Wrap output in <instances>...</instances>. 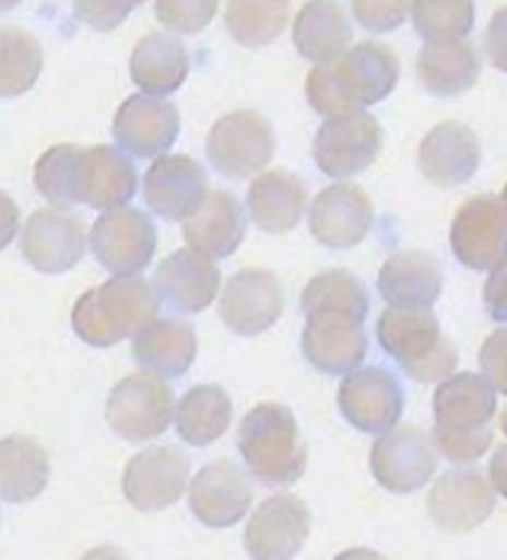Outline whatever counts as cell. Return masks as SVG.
<instances>
[{"mask_svg": "<svg viewBox=\"0 0 507 560\" xmlns=\"http://www.w3.org/2000/svg\"><path fill=\"white\" fill-rule=\"evenodd\" d=\"M225 26L244 48H264L288 26V5L285 0H231L225 9Z\"/></svg>", "mask_w": 507, "mask_h": 560, "instance_id": "cell-36", "label": "cell"}, {"mask_svg": "<svg viewBox=\"0 0 507 560\" xmlns=\"http://www.w3.org/2000/svg\"><path fill=\"white\" fill-rule=\"evenodd\" d=\"M191 462L176 445H152L126 464L123 495L137 511L152 513L176 505L186 492Z\"/></svg>", "mask_w": 507, "mask_h": 560, "instance_id": "cell-13", "label": "cell"}, {"mask_svg": "<svg viewBox=\"0 0 507 560\" xmlns=\"http://www.w3.org/2000/svg\"><path fill=\"white\" fill-rule=\"evenodd\" d=\"M275 155V129L257 110H233L217 118L207 137V158L225 178H249Z\"/></svg>", "mask_w": 507, "mask_h": 560, "instance_id": "cell-6", "label": "cell"}, {"mask_svg": "<svg viewBox=\"0 0 507 560\" xmlns=\"http://www.w3.org/2000/svg\"><path fill=\"white\" fill-rule=\"evenodd\" d=\"M207 173L189 155H160L144 176V199L155 215L186 220L204 202Z\"/></svg>", "mask_w": 507, "mask_h": 560, "instance_id": "cell-21", "label": "cell"}, {"mask_svg": "<svg viewBox=\"0 0 507 560\" xmlns=\"http://www.w3.org/2000/svg\"><path fill=\"white\" fill-rule=\"evenodd\" d=\"M76 144H56L37 160L35 165V186L37 191L56 208H71V171L73 158H76Z\"/></svg>", "mask_w": 507, "mask_h": 560, "instance_id": "cell-38", "label": "cell"}, {"mask_svg": "<svg viewBox=\"0 0 507 560\" xmlns=\"http://www.w3.org/2000/svg\"><path fill=\"white\" fill-rule=\"evenodd\" d=\"M43 45L19 26L0 30V97H22L43 73Z\"/></svg>", "mask_w": 507, "mask_h": 560, "instance_id": "cell-35", "label": "cell"}, {"mask_svg": "<svg viewBox=\"0 0 507 560\" xmlns=\"http://www.w3.org/2000/svg\"><path fill=\"white\" fill-rule=\"evenodd\" d=\"M413 30L426 43L463 39L476 24L473 0H413L409 5Z\"/></svg>", "mask_w": 507, "mask_h": 560, "instance_id": "cell-37", "label": "cell"}, {"mask_svg": "<svg viewBox=\"0 0 507 560\" xmlns=\"http://www.w3.org/2000/svg\"><path fill=\"white\" fill-rule=\"evenodd\" d=\"M86 252L84 220L61 208L32 212L22 233V255L32 268L45 276L69 272Z\"/></svg>", "mask_w": 507, "mask_h": 560, "instance_id": "cell-16", "label": "cell"}, {"mask_svg": "<svg viewBox=\"0 0 507 560\" xmlns=\"http://www.w3.org/2000/svg\"><path fill=\"white\" fill-rule=\"evenodd\" d=\"M285 293L275 272L238 270L220 296V319L236 336L251 338L270 330L283 315Z\"/></svg>", "mask_w": 507, "mask_h": 560, "instance_id": "cell-15", "label": "cell"}, {"mask_svg": "<svg viewBox=\"0 0 507 560\" xmlns=\"http://www.w3.org/2000/svg\"><path fill=\"white\" fill-rule=\"evenodd\" d=\"M369 306L362 278L349 270H327L309 280L302 293V351L319 375H345L364 362Z\"/></svg>", "mask_w": 507, "mask_h": 560, "instance_id": "cell-1", "label": "cell"}, {"mask_svg": "<svg viewBox=\"0 0 507 560\" xmlns=\"http://www.w3.org/2000/svg\"><path fill=\"white\" fill-rule=\"evenodd\" d=\"M16 233H19V208L5 191H0V252L16 238Z\"/></svg>", "mask_w": 507, "mask_h": 560, "instance_id": "cell-44", "label": "cell"}, {"mask_svg": "<svg viewBox=\"0 0 507 560\" xmlns=\"http://www.w3.org/2000/svg\"><path fill=\"white\" fill-rule=\"evenodd\" d=\"M435 432H479L490 430L497 415V396L484 377L473 372L447 375L437 385L435 398Z\"/></svg>", "mask_w": 507, "mask_h": 560, "instance_id": "cell-24", "label": "cell"}, {"mask_svg": "<svg viewBox=\"0 0 507 560\" xmlns=\"http://www.w3.org/2000/svg\"><path fill=\"white\" fill-rule=\"evenodd\" d=\"M246 208L259 229L267 233H288L302 223L306 189L296 173L275 168L257 176L249 186Z\"/></svg>", "mask_w": 507, "mask_h": 560, "instance_id": "cell-29", "label": "cell"}, {"mask_svg": "<svg viewBox=\"0 0 507 560\" xmlns=\"http://www.w3.org/2000/svg\"><path fill=\"white\" fill-rule=\"evenodd\" d=\"M353 16L366 32H392L409 19L411 0H351Z\"/></svg>", "mask_w": 507, "mask_h": 560, "instance_id": "cell-40", "label": "cell"}, {"mask_svg": "<svg viewBox=\"0 0 507 560\" xmlns=\"http://www.w3.org/2000/svg\"><path fill=\"white\" fill-rule=\"evenodd\" d=\"M482 366L486 370V375L492 377V383L497 385L499 393H505V330L495 332V336L484 343Z\"/></svg>", "mask_w": 507, "mask_h": 560, "instance_id": "cell-43", "label": "cell"}, {"mask_svg": "<svg viewBox=\"0 0 507 560\" xmlns=\"http://www.w3.org/2000/svg\"><path fill=\"white\" fill-rule=\"evenodd\" d=\"M238 451L249 475L270 488H283L302 479L309 464V448L302 440L296 417L288 406L257 404L238 427Z\"/></svg>", "mask_w": 507, "mask_h": 560, "instance_id": "cell-3", "label": "cell"}, {"mask_svg": "<svg viewBox=\"0 0 507 560\" xmlns=\"http://www.w3.org/2000/svg\"><path fill=\"white\" fill-rule=\"evenodd\" d=\"M400 61L382 43H362L306 77V100L319 116H343L382 103L398 86Z\"/></svg>", "mask_w": 507, "mask_h": 560, "instance_id": "cell-2", "label": "cell"}, {"mask_svg": "<svg viewBox=\"0 0 507 560\" xmlns=\"http://www.w3.org/2000/svg\"><path fill=\"white\" fill-rule=\"evenodd\" d=\"M220 270L210 257L193 249H178L157 265L155 291L163 302L186 315H199L215 302Z\"/></svg>", "mask_w": 507, "mask_h": 560, "instance_id": "cell-25", "label": "cell"}, {"mask_svg": "<svg viewBox=\"0 0 507 560\" xmlns=\"http://www.w3.org/2000/svg\"><path fill=\"white\" fill-rule=\"evenodd\" d=\"M382 126L366 113L330 116L315 137V163L330 178H351L369 168L382 152Z\"/></svg>", "mask_w": 507, "mask_h": 560, "instance_id": "cell-12", "label": "cell"}, {"mask_svg": "<svg viewBox=\"0 0 507 560\" xmlns=\"http://www.w3.org/2000/svg\"><path fill=\"white\" fill-rule=\"evenodd\" d=\"M19 3H22V0H0V13H5V11H11V9H16Z\"/></svg>", "mask_w": 507, "mask_h": 560, "instance_id": "cell-45", "label": "cell"}, {"mask_svg": "<svg viewBox=\"0 0 507 560\" xmlns=\"http://www.w3.org/2000/svg\"><path fill=\"white\" fill-rule=\"evenodd\" d=\"M338 409L353 430L364 435H382L403 417V385L382 366H356L345 372V380L340 383Z\"/></svg>", "mask_w": 507, "mask_h": 560, "instance_id": "cell-10", "label": "cell"}, {"mask_svg": "<svg viewBox=\"0 0 507 560\" xmlns=\"http://www.w3.org/2000/svg\"><path fill=\"white\" fill-rule=\"evenodd\" d=\"M220 0H157V22L178 35H197L215 19Z\"/></svg>", "mask_w": 507, "mask_h": 560, "instance_id": "cell-39", "label": "cell"}, {"mask_svg": "<svg viewBox=\"0 0 507 560\" xmlns=\"http://www.w3.org/2000/svg\"><path fill=\"white\" fill-rule=\"evenodd\" d=\"M181 116L170 100L155 95H131L113 118V137L123 152L137 158H160L176 144Z\"/></svg>", "mask_w": 507, "mask_h": 560, "instance_id": "cell-19", "label": "cell"}, {"mask_svg": "<svg viewBox=\"0 0 507 560\" xmlns=\"http://www.w3.org/2000/svg\"><path fill=\"white\" fill-rule=\"evenodd\" d=\"M137 168L121 150L110 144L79 147L71 171L73 205H86L92 210H113L131 202L137 195Z\"/></svg>", "mask_w": 507, "mask_h": 560, "instance_id": "cell-14", "label": "cell"}, {"mask_svg": "<svg viewBox=\"0 0 507 560\" xmlns=\"http://www.w3.org/2000/svg\"><path fill=\"white\" fill-rule=\"evenodd\" d=\"M435 448L443 453L445 458L456 464H471L482 458L490 451L492 440H495V430H479V432H435Z\"/></svg>", "mask_w": 507, "mask_h": 560, "instance_id": "cell-42", "label": "cell"}, {"mask_svg": "<svg viewBox=\"0 0 507 560\" xmlns=\"http://www.w3.org/2000/svg\"><path fill=\"white\" fill-rule=\"evenodd\" d=\"M507 208L503 195H479L465 199L452 218L450 249L463 268H505Z\"/></svg>", "mask_w": 507, "mask_h": 560, "instance_id": "cell-9", "label": "cell"}, {"mask_svg": "<svg viewBox=\"0 0 507 560\" xmlns=\"http://www.w3.org/2000/svg\"><path fill=\"white\" fill-rule=\"evenodd\" d=\"M131 353L150 375L184 377L197 359V330L184 319H152L133 332Z\"/></svg>", "mask_w": 507, "mask_h": 560, "instance_id": "cell-28", "label": "cell"}, {"mask_svg": "<svg viewBox=\"0 0 507 560\" xmlns=\"http://www.w3.org/2000/svg\"><path fill=\"white\" fill-rule=\"evenodd\" d=\"M497 505V495L484 475L473 469L447 471L435 482L426 509L432 522L450 535H465L479 529L492 516Z\"/></svg>", "mask_w": 507, "mask_h": 560, "instance_id": "cell-20", "label": "cell"}, {"mask_svg": "<svg viewBox=\"0 0 507 560\" xmlns=\"http://www.w3.org/2000/svg\"><path fill=\"white\" fill-rule=\"evenodd\" d=\"M176 430L184 443L207 448L228 432L233 419V401L220 385H193L178 404Z\"/></svg>", "mask_w": 507, "mask_h": 560, "instance_id": "cell-34", "label": "cell"}, {"mask_svg": "<svg viewBox=\"0 0 507 560\" xmlns=\"http://www.w3.org/2000/svg\"><path fill=\"white\" fill-rule=\"evenodd\" d=\"M351 39V22L335 0H311L293 22V45L306 61H332L349 50Z\"/></svg>", "mask_w": 507, "mask_h": 560, "instance_id": "cell-33", "label": "cell"}, {"mask_svg": "<svg viewBox=\"0 0 507 560\" xmlns=\"http://www.w3.org/2000/svg\"><path fill=\"white\" fill-rule=\"evenodd\" d=\"M142 3L144 0H73V13L95 32H113Z\"/></svg>", "mask_w": 507, "mask_h": 560, "instance_id": "cell-41", "label": "cell"}, {"mask_svg": "<svg viewBox=\"0 0 507 560\" xmlns=\"http://www.w3.org/2000/svg\"><path fill=\"white\" fill-rule=\"evenodd\" d=\"M50 456L37 440L11 435L0 440V500L30 503L50 482Z\"/></svg>", "mask_w": 507, "mask_h": 560, "instance_id": "cell-32", "label": "cell"}, {"mask_svg": "<svg viewBox=\"0 0 507 560\" xmlns=\"http://www.w3.org/2000/svg\"><path fill=\"white\" fill-rule=\"evenodd\" d=\"M377 341L416 383H439L458 366V346L426 306H387L377 319Z\"/></svg>", "mask_w": 507, "mask_h": 560, "instance_id": "cell-5", "label": "cell"}, {"mask_svg": "<svg viewBox=\"0 0 507 560\" xmlns=\"http://www.w3.org/2000/svg\"><path fill=\"white\" fill-rule=\"evenodd\" d=\"M160 296L155 285L139 276H116L86 291L71 312L73 332L95 349L121 343L157 317Z\"/></svg>", "mask_w": 507, "mask_h": 560, "instance_id": "cell-4", "label": "cell"}, {"mask_svg": "<svg viewBox=\"0 0 507 560\" xmlns=\"http://www.w3.org/2000/svg\"><path fill=\"white\" fill-rule=\"evenodd\" d=\"M369 466L387 492L411 495L435 477V440L422 427H390L372 448Z\"/></svg>", "mask_w": 507, "mask_h": 560, "instance_id": "cell-8", "label": "cell"}, {"mask_svg": "<svg viewBox=\"0 0 507 560\" xmlns=\"http://www.w3.org/2000/svg\"><path fill=\"white\" fill-rule=\"evenodd\" d=\"M309 532L311 516L304 500L280 492V495L267 498L254 511L244 532V548L251 558H293L302 552L306 539H309Z\"/></svg>", "mask_w": 507, "mask_h": 560, "instance_id": "cell-18", "label": "cell"}, {"mask_svg": "<svg viewBox=\"0 0 507 560\" xmlns=\"http://www.w3.org/2000/svg\"><path fill=\"white\" fill-rule=\"evenodd\" d=\"M482 165V144L469 126L445 121L435 126L418 147V168L429 184L456 189L469 184Z\"/></svg>", "mask_w": 507, "mask_h": 560, "instance_id": "cell-23", "label": "cell"}, {"mask_svg": "<svg viewBox=\"0 0 507 560\" xmlns=\"http://www.w3.org/2000/svg\"><path fill=\"white\" fill-rule=\"evenodd\" d=\"M416 71L432 95L456 97L479 82L482 61H479L476 48L465 39H439V43L424 45L418 52Z\"/></svg>", "mask_w": 507, "mask_h": 560, "instance_id": "cell-31", "label": "cell"}, {"mask_svg": "<svg viewBox=\"0 0 507 560\" xmlns=\"http://www.w3.org/2000/svg\"><path fill=\"white\" fill-rule=\"evenodd\" d=\"M173 411H176V396L157 375L123 377L105 404L110 430L129 443L163 435L173 422Z\"/></svg>", "mask_w": 507, "mask_h": 560, "instance_id": "cell-7", "label": "cell"}, {"mask_svg": "<svg viewBox=\"0 0 507 560\" xmlns=\"http://www.w3.org/2000/svg\"><path fill=\"white\" fill-rule=\"evenodd\" d=\"M254 500L249 479L233 462H212L202 466L189 490L193 516L210 529H228L246 516Z\"/></svg>", "mask_w": 507, "mask_h": 560, "instance_id": "cell-22", "label": "cell"}, {"mask_svg": "<svg viewBox=\"0 0 507 560\" xmlns=\"http://www.w3.org/2000/svg\"><path fill=\"white\" fill-rule=\"evenodd\" d=\"M246 236V215L241 202L231 191H212L199 210L184 223V238L199 255L223 259L236 255Z\"/></svg>", "mask_w": 507, "mask_h": 560, "instance_id": "cell-27", "label": "cell"}, {"mask_svg": "<svg viewBox=\"0 0 507 560\" xmlns=\"http://www.w3.org/2000/svg\"><path fill=\"white\" fill-rule=\"evenodd\" d=\"M445 272L435 255L422 249L396 252L385 259L377 285L390 306H435L443 296Z\"/></svg>", "mask_w": 507, "mask_h": 560, "instance_id": "cell-26", "label": "cell"}, {"mask_svg": "<svg viewBox=\"0 0 507 560\" xmlns=\"http://www.w3.org/2000/svg\"><path fill=\"white\" fill-rule=\"evenodd\" d=\"M375 205L362 186L332 184L309 208V231L327 249H353L369 236Z\"/></svg>", "mask_w": 507, "mask_h": 560, "instance_id": "cell-17", "label": "cell"}, {"mask_svg": "<svg viewBox=\"0 0 507 560\" xmlns=\"http://www.w3.org/2000/svg\"><path fill=\"white\" fill-rule=\"evenodd\" d=\"M92 255L113 276L142 272L157 249V229L150 215L133 208H113L90 231Z\"/></svg>", "mask_w": 507, "mask_h": 560, "instance_id": "cell-11", "label": "cell"}, {"mask_svg": "<svg viewBox=\"0 0 507 560\" xmlns=\"http://www.w3.org/2000/svg\"><path fill=\"white\" fill-rule=\"evenodd\" d=\"M189 52H186L181 39L163 35V32H152V35L139 39L129 61L133 84L144 95L155 97L173 95L176 90H181L189 79Z\"/></svg>", "mask_w": 507, "mask_h": 560, "instance_id": "cell-30", "label": "cell"}]
</instances>
